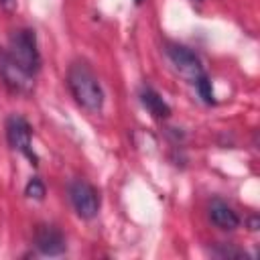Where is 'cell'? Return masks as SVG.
I'll list each match as a JSON object with an SVG mask.
<instances>
[{"mask_svg":"<svg viewBox=\"0 0 260 260\" xmlns=\"http://www.w3.org/2000/svg\"><path fill=\"white\" fill-rule=\"evenodd\" d=\"M0 75L4 79V85L12 91V93H20V95H26L32 91L35 87V81H32V75L26 73L18 63H14L6 51L0 53Z\"/></svg>","mask_w":260,"mask_h":260,"instance_id":"277c9868","label":"cell"},{"mask_svg":"<svg viewBox=\"0 0 260 260\" xmlns=\"http://www.w3.org/2000/svg\"><path fill=\"white\" fill-rule=\"evenodd\" d=\"M24 195L26 197H30V199H43L45 197V185H43V181L41 179H37V177H32L28 183H26V187H24Z\"/></svg>","mask_w":260,"mask_h":260,"instance_id":"8fae6325","label":"cell"},{"mask_svg":"<svg viewBox=\"0 0 260 260\" xmlns=\"http://www.w3.org/2000/svg\"><path fill=\"white\" fill-rule=\"evenodd\" d=\"M67 85L75 102L85 108L91 114H98L104 106V91L100 85L98 75L91 71V67L83 61L71 63L67 71Z\"/></svg>","mask_w":260,"mask_h":260,"instance_id":"6da1fadb","label":"cell"},{"mask_svg":"<svg viewBox=\"0 0 260 260\" xmlns=\"http://www.w3.org/2000/svg\"><path fill=\"white\" fill-rule=\"evenodd\" d=\"M140 102H142V106H144L156 120H165V118L171 116L169 104H167V102L160 98V93H158L156 89H152L150 85H144V87L140 89Z\"/></svg>","mask_w":260,"mask_h":260,"instance_id":"9c48e42d","label":"cell"},{"mask_svg":"<svg viewBox=\"0 0 260 260\" xmlns=\"http://www.w3.org/2000/svg\"><path fill=\"white\" fill-rule=\"evenodd\" d=\"M140 2H142V0H136V4H140Z\"/></svg>","mask_w":260,"mask_h":260,"instance_id":"4fadbf2b","label":"cell"},{"mask_svg":"<svg viewBox=\"0 0 260 260\" xmlns=\"http://www.w3.org/2000/svg\"><path fill=\"white\" fill-rule=\"evenodd\" d=\"M8 57L18 63L26 73L35 75L41 69V53L37 47V35L32 28H18L12 32L8 49Z\"/></svg>","mask_w":260,"mask_h":260,"instance_id":"7a4b0ae2","label":"cell"},{"mask_svg":"<svg viewBox=\"0 0 260 260\" xmlns=\"http://www.w3.org/2000/svg\"><path fill=\"white\" fill-rule=\"evenodd\" d=\"M195 2H201V0H195Z\"/></svg>","mask_w":260,"mask_h":260,"instance_id":"5bb4252c","label":"cell"},{"mask_svg":"<svg viewBox=\"0 0 260 260\" xmlns=\"http://www.w3.org/2000/svg\"><path fill=\"white\" fill-rule=\"evenodd\" d=\"M35 244L45 256H59L67 248L63 234L53 225H39L35 232Z\"/></svg>","mask_w":260,"mask_h":260,"instance_id":"52a82bcc","label":"cell"},{"mask_svg":"<svg viewBox=\"0 0 260 260\" xmlns=\"http://www.w3.org/2000/svg\"><path fill=\"white\" fill-rule=\"evenodd\" d=\"M167 55H169L171 63L175 65V69H177L181 75H185L187 79H191L193 83H195V79H197L199 75H203L201 61H199V57H197L191 49H187V47H183V45L171 43V45H167Z\"/></svg>","mask_w":260,"mask_h":260,"instance_id":"8992f818","label":"cell"},{"mask_svg":"<svg viewBox=\"0 0 260 260\" xmlns=\"http://www.w3.org/2000/svg\"><path fill=\"white\" fill-rule=\"evenodd\" d=\"M69 199L77 215L83 219H91L100 211V193L93 185H89L83 179H77L69 185Z\"/></svg>","mask_w":260,"mask_h":260,"instance_id":"3957f363","label":"cell"},{"mask_svg":"<svg viewBox=\"0 0 260 260\" xmlns=\"http://www.w3.org/2000/svg\"><path fill=\"white\" fill-rule=\"evenodd\" d=\"M16 2H18V0H0V6H2L6 12H14V10H16Z\"/></svg>","mask_w":260,"mask_h":260,"instance_id":"7c38bea8","label":"cell"},{"mask_svg":"<svg viewBox=\"0 0 260 260\" xmlns=\"http://www.w3.org/2000/svg\"><path fill=\"white\" fill-rule=\"evenodd\" d=\"M195 85H197V91H199V95H201V100H203L205 104H213V102H215V100H213L211 81H209V77H207L205 73L195 79Z\"/></svg>","mask_w":260,"mask_h":260,"instance_id":"30bf717a","label":"cell"},{"mask_svg":"<svg viewBox=\"0 0 260 260\" xmlns=\"http://www.w3.org/2000/svg\"><path fill=\"white\" fill-rule=\"evenodd\" d=\"M209 219L219 228V230H225V232H232L240 225V217L238 213L223 201L219 199H213L209 203Z\"/></svg>","mask_w":260,"mask_h":260,"instance_id":"ba28073f","label":"cell"},{"mask_svg":"<svg viewBox=\"0 0 260 260\" xmlns=\"http://www.w3.org/2000/svg\"><path fill=\"white\" fill-rule=\"evenodd\" d=\"M6 138L14 150L22 152L30 160V165H37V154L32 152V146H30V126L24 118L10 116L6 120Z\"/></svg>","mask_w":260,"mask_h":260,"instance_id":"5b68a950","label":"cell"}]
</instances>
